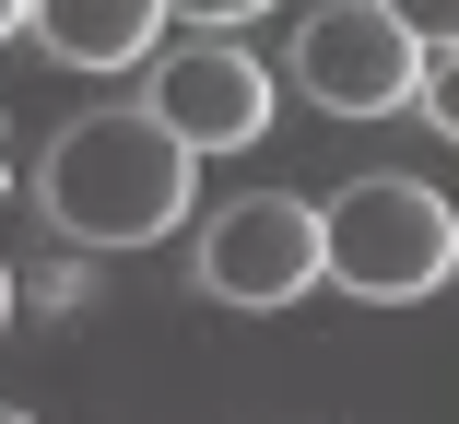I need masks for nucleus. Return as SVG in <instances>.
Listing matches in <instances>:
<instances>
[{"instance_id":"obj_9","label":"nucleus","mask_w":459,"mask_h":424,"mask_svg":"<svg viewBox=\"0 0 459 424\" xmlns=\"http://www.w3.org/2000/svg\"><path fill=\"white\" fill-rule=\"evenodd\" d=\"M24 295H36V307H59V318H71V307H82V295H95V272H82V260H59V272H36V283H24Z\"/></svg>"},{"instance_id":"obj_8","label":"nucleus","mask_w":459,"mask_h":424,"mask_svg":"<svg viewBox=\"0 0 459 424\" xmlns=\"http://www.w3.org/2000/svg\"><path fill=\"white\" fill-rule=\"evenodd\" d=\"M389 13H401L424 48H459V0H389Z\"/></svg>"},{"instance_id":"obj_11","label":"nucleus","mask_w":459,"mask_h":424,"mask_svg":"<svg viewBox=\"0 0 459 424\" xmlns=\"http://www.w3.org/2000/svg\"><path fill=\"white\" fill-rule=\"evenodd\" d=\"M13 307H24V283H13V260H0V330H13Z\"/></svg>"},{"instance_id":"obj_10","label":"nucleus","mask_w":459,"mask_h":424,"mask_svg":"<svg viewBox=\"0 0 459 424\" xmlns=\"http://www.w3.org/2000/svg\"><path fill=\"white\" fill-rule=\"evenodd\" d=\"M165 13H189V24H212V36H236L247 13H271V0H165Z\"/></svg>"},{"instance_id":"obj_5","label":"nucleus","mask_w":459,"mask_h":424,"mask_svg":"<svg viewBox=\"0 0 459 424\" xmlns=\"http://www.w3.org/2000/svg\"><path fill=\"white\" fill-rule=\"evenodd\" d=\"M201 283L224 307H295L318 283V201H224L201 224Z\"/></svg>"},{"instance_id":"obj_1","label":"nucleus","mask_w":459,"mask_h":424,"mask_svg":"<svg viewBox=\"0 0 459 424\" xmlns=\"http://www.w3.org/2000/svg\"><path fill=\"white\" fill-rule=\"evenodd\" d=\"M189 177H201V153L130 95V107H95V118H71V130L48 142L36 212H48L71 247H153V236L189 224V201H201Z\"/></svg>"},{"instance_id":"obj_2","label":"nucleus","mask_w":459,"mask_h":424,"mask_svg":"<svg viewBox=\"0 0 459 424\" xmlns=\"http://www.w3.org/2000/svg\"><path fill=\"white\" fill-rule=\"evenodd\" d=\"M459 272V212L424 177H353L318 201V283L365 295V307H412Z\"/></svg>"},{"instance_id":"obj_6","label":"nucleus","mask_w":459,"mask_h":424,"mask_svg":"<svg viewBox=\"0 0 459 424\" xmlns=\"http://www.w3.org/2000/svg\"><path fill=\"white\" fill-rule=\"evenodd\" d=\"M24 36H48L59 71H142L165 36V0H24Z\"/></svg>"},{"instance_id":"obj_14","label":"nucleus","mask_w":459,"mask_h":424,"mask_svg":"<svg viewBox=\"0 0 459 424\" xmlns=\"http://www.w3.org/2000/svg\"><path fill=\"white\" fill-rule=\"evenodd\" d=\"M0 165H13V153H0Z\"/></svg>"},{"instance_id":"obj_13","label":"nucleus","mask_w":459,"mask_h":424,"mask_svg":"<svg viewBox=\"0 0 459 424\" xmlns=\"http://www.w3.org/2000/svg\"><path fill=\"white\" fill-rule=\"evenodd\" d=\"M0 424H36V412H13V401H0Z\"/></svg>"},{"instance_id":"obj_7","label":"nucleus","mask_w":459,"mask_h":424,"mask_svg":"<svg viewBox=\"0 0 459 424\" xmlns=\"http://www.w3.org/2000/svg\"><path fill=\"white\" fill-rule=\"evenodd\" d=\"M412 107L459 142V48H424V71H412Z\"/></svg>"},{"instance_id":"obj_4","label":"nucleus","mask_w":459,"mask_h":424,"mask_svg":"<svg viewBox=\"0 0 459 424\" xmlns=\"http://www.w3.org/2000/svg\"><path fill=\"white\" fill-rule=\"evenodd\" d=\"M142 107L189 142V153H236V142H259L271 130V71L236 48V36H189V48H165L153 36V59H142Z\"/></svg>"},{"instance_id":"obj_12","label":"nucleus","mask_w":459,"mask_h":424,"mask_svg":"<svg viewBox=\"0 0 459 424\" xmlns=\"http://www.w3.org/2000/svg\"><path fill=\"white\" fill-rule=\"evenodd\" d=\"M0 36H24V0H0Z\"/></svg>"},{"instance_id":"obj_3","label":"nucleus","mask_w":459,"mask_h":424,"mask_svg":"<svg viewBox=\"0 0 459 424\" xmlns=\"http://www.w3.org/2000/svg\"><path fill=\"white\" fill-rule=\"evenodd\" d=\"M412 71H424V36L389 13V0H318L295 24V82L330 118H401Z\"/></svg>"}]
</instances>
